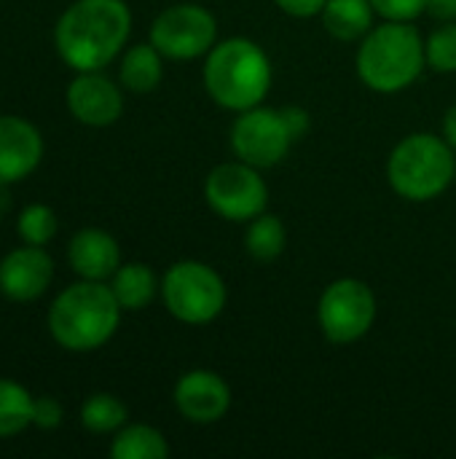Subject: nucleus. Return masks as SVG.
Masks as SVG:
<instances>
[{
	"label": "nucleus",
	"mask_w": 456,
	"mask_h": 459,
	"mask_svg": "<svg viewBox=\"0 0 456 459\" xmlns=\"http://www.w3.org/2000/svg\"><path fill=\"white\" fill-rule=\"evenodd\" d=\"M132 32V11L124 0H75L56 22L54 43L75 73L108 67Z\"/></svg>",
	"instance_id": "obj_1"
},
{
	"label": "nucleus",
	"mask_w": 456,
	"mask_h": 459,
	"mask_svg": "<svg viewBox=\"0 0 456 459\" xmlns=\"http://www.w3.org/2000/svg\"><path fill=\"white\" fill-rule=\"evenodd\" d=\"M121 312L110 285L81 280L54 299L48 309V333L70 352H91L113 339Z\"/></svg>",
	"instance_id": "obj_2"
},
{
	"label": "nucleus",
	"mask_w": 456,
	"mask_h": 459,
	"mask_svg": "<svg viewBox=\"0 0 456 459\" xmlns=\"http://www.w3.org/2000/svg\"><path fill=\"white\" fill-rule=\"evenodd\" d=\"M204 89L226 110H250L271 89V62L255 40L226 38L204 59Z\"/></svg>",
	"instance_id": "obj_3"
},
{
	"label": "nucleus",
	"mask_w": 456,
	"mask_h": 459,
	"mask_svg": "<svg viewBox=\"0 0 456 459\" xmlns=\"http://www.w3.org/2000/svg\"><path fill=\"white\" fill-rule=\"evenodd\" d=\"M355 65L368 89L398 94L422 75L427 65L425 40L411 22H387L363 38Z\"/></svg>",
	"instance_id": "obj_4"
},
{
	"label": "nucleus",
	"mask_w": 456,
	"mask_h": 459,
	"mask_svg": "<svg viewBox=\"0 0 456 459\" xmlns=\"http://www.w3.org/2000/svg\"><path fill=\"white\" fill-rule=\"evenodd\" d=\"M456 172L454 148L446 137L417 132L403 137L387 161V180L392 191L409 202H430L441 196Z\"/></svg>",
	"instance_id": "obj_5"
},
{
	"label": "nucleus",
	"mask_w": 456,
	"mask_h": 459,
	"mask_svg": "<svg viewBox=\"0 0 456 459\" xmlns=\"http://www.w3.org/2000/svg\"><path fill=\"white\" fill-rule=\"evenodd\" d=\"M161 299L167 312L185 325H207L220 317L226 307L223 277L202 261H177L161 280Z\"/></svg>",
	"instance_id": "obj_6"
},
{
	"label": "nucleus",
	"mask_w": 456,
	"mask_h": 459,
	"mask_svg": "<svg viewBox=\"0 0 456 459\" xmlns=\"http://www.w3.org/2000/svg\"><path fill=\"white\" fill-rule=\"evenodd\" d=\"M376 320V296L368 282L355 277H341L331 282L317 304V323L328 342L355 344L360 342Z\"/></svg>",
	"instance_id": "obj_7"
},
{
	"label": "nucleus",
	"mask_w": 456,
	"mask_h": 459,
	"mask_svg": "<svg viewBox=\"0 0 456 459\" xmlns=\"http://www.w3.org/2000/svg\"><path fill=\"white\" fill-rule=\"evenodd\" d=\"M204 199L210 210L234 223H250L269 204V188L261 169L237 159L218 164L204 180Z\"/></svg>",
	"instance_id": "obj_8"
},
{
	"label": "nucleus",
	"mask_w": 456,
	"mask_h": 459,
	"mask_svg": "<svg viewBox=\"0 0 456 459\" xmlns=\"http://www.w3.org/2000/svg\"><path fill=\"white\" fill-rule=\"evenodd\" d=\"M151 43L175 62L207 56L218 43V19L194 3L164 8L151 24Z\"/></svg>",
	"instance_id": "obj_9"
},
{
	"label": "nucleus",
	"mask_w": 456,
	"mask_h": 459,
	"mask_svg": "<svg viewBox=\"0 0 456 459\" xmlns=\"http://www.w3.org/2000/svg\"><path fill=\"white\" fill-rule=\"evenodd\" d=\"M296 143L290 124L282 110L255 105L250 110H242L231 126V151L237 159L258 167L271 169L290 153V145Z\"/></svg>",
	"instance_id": "obj_10"
},
{
	"label": "nucleus",
	"mask_w": 456,
	"mask_h": 459,
	"mask_svg": "<svg viewBox=\"0 0 456 459\" xmlns=\"http://www.w3.org/2000/svg\"><path fill=\"white\" fill-rule=\"evenodd\" d=\"M175 406L183 420L194 425H212L220 422L231 409V390L226 379L215 371L196 368L177 379L175 385Z\"/></svg>",
	"instance_id": "obj_11"
},
{
	"label": "nucleus",
	"mask_w": 456,
	"mask_h": 459,
	"mask_svg": "<svg viewBox=\"0 0 456 459\" xmlns=\"http://www.w3.org/2000/svg\"><path fill=\"white\" fill-rule=\"evenodd\" d=\"M67 108L86 126H110L124 113L121 89L99 70L78 73L67 86Z\"/></svg>",
	"instance_id": "obj_12"
},
{
	"label": "nucleus",
	"mask_w": 456,
	"mask_h": 459,
	"mask_svg": "<svg viewBox=\"0 0 456 459\" xmlns=\"http://www.w3.org/2000/svg\"><path fill=\"white\" fill-rule=\"evenodd\" d=\"M54 280V261L40 245H24L11 250L0 261V293L8 301H35Z\"/></svg>",
	"instance_id": "obj_13"
},
{
	"label": "nucleus",
	"mask_w": 456,
	"mask_h": 459,
	"mask_svg": "<svg viewBox=\"0 0 456 459\" xmlns=\"http://www.w3.org/2000/svg\"><path fill=\"white\" fill-rule=\"evenodd\" d=\"M43 159V137L19 116H0V186L24 180Z\"/></svg>",
	"instance_id": "obj_14"
},
{
	"label": "nucleus",
	"mask_w": 456,
	"mask_h": 459,
	"mask_svg": "<svg viewBox=\"0 0 456 459\" xmlns=\"http://www.w3.org/2000/svg\"><path fill=\"white\" fill-rule=\"evenodd\" d=\"M67 261L81 280L105 282L121 266V247L102 229H81L67 245Z\"/></svg>",
	"instance_id": "obj_15"
},
{
	"label": "nucleus",
	"mask_w": 456,
	"mask_h": 459,
	"mask_svg": "<svg viewBox=\"0 0 456 459\" xmlns=\"http://www.w3.org/2000/svg\"><path fill=\"white\" fill-rule=\"evenodd\" d=\"M161 59L164 56L153 43H137V46L126 48V54L121 59V73H118L124 89H129L132 94L153 91L164 78V62Z\"/></svg>",
	"instance_id": "obj_16"
},
{
	"label": "nucleus",
	"mask_w": 456,
	"mask_h": 459,
	"mask_svg": "<svg viewBox=\"0 0 456 459\" xmlns=\"http://www.w3.org/2000/svg\"><path fill=\"white\" fill-rule=\"evenodd\" d=\"M159 288L161 285H159L153 269L145 266V264H124L110 277V290L118 299L121 309H126V312L145 309L156 299Z\"/></svg>",
	"instance_id": "obj_17"
},
{
	"label": "nucleus",
	"mask_w": 456,
	"mask_h": 459,
	"mask_svg": "<svg viewBox=\"0 0 456 459\" xmlns=\"http://www.w3.org/2000/svg\"><path fill=\"white\" fill-rule=\"evenodd\" d=\"M320 16L333 38L357 40L371 32L374 5L371 0H328Z\"/></svg>",
	"instance_id": "obj_18"
},
{
	"label": "nucleus",
	"mask_w": 456,
	"mask_h": 459,
	"mask_svg": "<svg viewBox=\"0 0 456 459\" xmlns=\"http://www.w3.org/2000/svg\"><path fill=\"white\" fill-rule=\"evenodd\" d=\"M113 459H167L169 444L151 425H126L116 433L110 444Z\"/></svg>",
	"instance_id": "obj_19"
},
{
	"label": "nucleus",
	"mask_w": 456,
	"mask_h": 459,
	"mask_svg": "<svg viewBox=\"0 0 456 459\" xmlns=\"http://www.w3.org/2000/svg\"><path fill=\"white\" fill-rule=\"evenodd\" d=\"M285 223L277 215L261 212L250 221L247 231H245V250L253 261L258 264H271L285 253Z\"/></svg>",
	"instance_id": "obj_20"
},
{
	"label": "nucleus",
	"mask_w": 456,
	"mask_h": 459,
	"mask_svg": "<svg viewBox=\"0 0 456 459\" xmlns=\"http://www.w3.org/2000/svg\"><path fill=\"white\" fill-rule=\"evenodd\" d=\"M35 398L13 379H0V438H13L32 425Z\"/></svg>",
	"instance_id": "obj_21"
},
{
	"label": "nucleus",
	"mask_w": 456,
	"mask_h": 459,
	"mask_svg": "<svg viewBox=\"0 0 456 459\" xmlns=\"http://www.w3.org/2000/svg\"><path fill=\"white\" fill-rule=\"evenodd\" d=\"M126 417H129L126 406L110 393H94L81 406V425L97 436L118 433L126 425Z\"/></svg>",
	"instance_id": "obj_22"
},
{
	"label": "nucleus",
	"mask_w": 456,
	"mask_h": 459,
	"mask_svg": "<svg viewBox=\"0 0 456 459\" xmlns=\"http://www.w3.org/2000/svg\"><path fill=\"white\" fill-rule=\"evenodd\" d=\"M19 237L27 245H48L56 234V212L48 204H27L16 218Z\"/></svg>",
	"instance_id": "obj_23"
},
{
	"label": "nucleus",
	"mask_w": 456,
	"mask_h": 459,
	"mask_svg": "<svg viewBox=\"0 0 456 459\" xmlns=\"http://www.w3.org/2000/svg\"><path fill=\"white\" fill-rule=\"evenodd\" d=\"M427 65L438 73H456V22H443L425 40Z\"/></svg>",
	"instance_id": "obj_24"
},
{
	"label": "nucleus",
	"mask_w": 456,
	"mask_h": 459,
	"mask_svg": "<svg viewBox=\"0 0 456 459\" xmlns=\"http://www.w3.org/2000/svg\"><path fill=\"white\" fill-rule=\"evenodd\" d=\"M371 5L387 22H414L427 11V0H371Z\"/></svg>",
	"instance_id": "obj_25"
},
{
	"label": "nucleus",
	"mask_w": 456,
	"mask_h": 459,
	"mask_svg": "<svg viewBox=\"0 0 456 459\" xmlns=\"http://www.w3.org/2000/svg\"><path fill=\"white\" fill-rule=\"evenodd\" d=\"M59 422H62V406L51 395L35 398V403H32V425L43 428V430H51Z\"/></svg>",
	"instance_id": "obj_26"
},
{
	"label": "nucleus",
	"mask_w": 456,
	"mask_h": 459,
	"mask_svg": "<svg viewBox=\"0 0 456 459\" xmlns=\"http://www.w3.org/2000/svg\"><path fill=\"white\" fill-rule=\"evenodd\" d=\"M288 16H296V19H309V16H317L323 13L325 3L328 0H274Z\"/></svg>",
	"instance_id": "obj_27"
},
{
	"label": "nucleus",
	"mask_w": 456,
	"mask_h": 459,
	"mask_svg": "<svg viewBox=\"0 0 456 459\" xmlns=\"http://www.w3.org/2000/svg\"><path fill=\"white\" fill-rule=\"evenodd\" d=\"M282 113H285V118H288V124H290L293 137H296V140H298V137H304V134H306V129H309V113H306L304 108H296V105L282 108Z\"/></svg>",
	"instance_id": "obj_28"
},
{
	"label": "nucleus",
	"mask_w": 456,
	"mask_h": 459,
	"mask_svg": "<svg viewBox=\"0 0 456 459\" xmlns=\"http://www.w3.org/2000/svg\"><path fill=\"white\" fill-rule=\"evenodd\" d=\"M427 13L438 22H456V0H427Z\"/></svg>",
	"instance_id": "obj_29"
},
{
	"label": "nucleus",
	"mask_w": 456,
	"mask_h": 459,
	"mask_svg": "<svg viewBox=\"0 0 456 459\" xmlns=\"http://www.w3.org/2000/svg\"><path fill=\"white\" fill-rule=\"evenodd\" d=\"M443 137H446V143L456 151V102L446 110V116H443Z\"/></svg>",
	"instance_id": "obj_30"
},
{
	"label": "nucleus",
	"mask_w": 456,
	"mask_h": 459,
	"mask_svg": "<svg viewBox=\"0 0 456 459\" xmlns=\"http://www.w3.org/2000/svg\"><path fill=\"white\" fill-rule=\"evenodd\" d=\"M5 207H8V194H5V186H0V218L5 212Z\"/></svg>",
	"instance_id": "obj_31"
}]
</instances>
